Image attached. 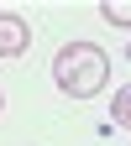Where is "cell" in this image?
Segmentation results:
<instances>
[{"instance_id": "6da1fadb", "label": "cell", "mask_w": 131, "mask_h": 146, "mask_svg": "<svg viewBox=\"0 0 131 146\" xmlns=\"http://www.w3.org/2000/svg\"><path fill=\"white\" fill-rule=\"evenodd\" d=\"M52 84H58L68 99H95L110 84V58L95 42H68V47H58V58H52Z\"/></svg>"}, {"instance_id": "7a4b0ae2", "label": "cell", "mask_w": 131, "mask_h": 146, "mask_svg": "<svg viewBox=\"0 0 131 146\" xmlns=\"http://www.w3.org/2000/svg\"><path fill=\"white\" fill-rule=\"evenodd\" d=\"M26 47H32V26H26V16L0 11V58H21Z\"/></svg>"}, {"instance_id": "3957f363", "label": "cell", "mask_w": 131, "mask_h": 146, "mask_svg": "<svg viewBox=\"0 0 131 146\" xmlns=\"http://www.w3.org/2000/svg\"><path fill=\"white\" fill-rule=\"evenodd\" d=\"M110 120L131 131V84H121V89H116V104H110Z\"/></svg>"}, {"instance_id": "277c9868", "label": "cell", "mask_w": 131, "mask_h": 146, "mask_svg": "<svg viewBox=\"0 0 131 146\" xmlns=\"http://www.w3.org/2000/svg\"><path fill=\"white\" fill-rule=\"evenodd\" d=\"M100 16H105L110 26H131V0H105Z\"/></svg>"}, {"instance_id": "5b68a950", "label": "cell", "mask_w": 131, "mask_h": 146, "mask_svg": "<svg viewBox=\"0 0 131 146\" xmlns=\"http://www.w3.org/2000/svg\"><path fill=\"white\" fill-rule=\"evenodd\" d=\"M0 104H5V94H0Z\"/></svg>"}]
</instances>
